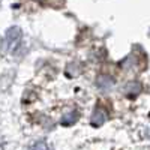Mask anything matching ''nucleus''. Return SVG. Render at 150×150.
Masks as SVG:
<instances>
[{"label": "nucleus", "mask_w": 150, "mask_h": 150, "mask_svg": "<svg viewBox=\"0 0 150 150\" xmlns=\"http://www.w3.org/2000/svg\"><path fill=\"white\" fill-rule=\"evenodd\" d=\"M80 119V114H78V111H69L68 114H65L63 117H62V125H65V126H69V125H74L75 122H77Z\"/></svg>", "instance_id": "nucleus-4"}, {"label": "nucleus", "mask_w": 150, "mask_h": 150, "mask_svg": "<svg viewBox=\"0 0 150 150\" xmlns=\"http://www.w3.org/2000/svg\"><path fill=\"white\" fill-rule=\"evenodd\" d=\"M29 150H51V149H50V146L45 141H36L35 144L29 147Z\"/></svg>", "instance_id": "nucleus-5"}, {"label": "nucleus", "mask_w": 150, "mask_h": 150, "mask_svg": "<svg viewBox=\"0 0 150 150\" xmlns=\"http://www.w3.org/2000/svg\"><path fill=\"white\" fill-rule=\"evenodd\" d=\"M107 119H108V112L101 107H96V110L93 111V116H92V125L93 126H99L104 122H107Z\"/></svg>", "instance_id": "nucleus-3"}, {"label": "nucleus", "mask_w": 150, "mask_h": 150, "mask_svg": "<svg viewBox=\"0 0 150 150\" xmlns=\"http://www.w3.org/2000/svg\"><path fill=\"white\" fill-rule=\"evenodd\" d=\"M21 41H23V33H21V29L14 26L8 29V32L5 33L3 39H2V50L5 53H9V54H14L17 50L21 47Z\"/></svg>", "instance_id": "nucleus-1"}, {"label": "nucleus", "mask_w": 150, "mask_h": 150, "mask_svg": "<svg viewBox=\"0 0 150 150\" xmlns=\"http://www.w3.org/2000/svg\"><path fill=\"white\" fill-rule=\"evenodd\" d=\"M141 92H143V86H141L140 83H137V81H131V83H128V86L123 89V93L126 95L128 98H131V99L137 98Z\"/></svg>", "instance_id": "nucleus-2"}]
</instances>
